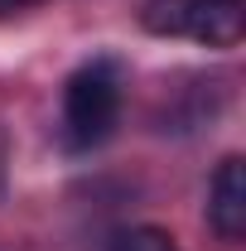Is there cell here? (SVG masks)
<instances>
[{
  "instance_id": "7",
  "label": "cell",
  "mask_w": 246,
  "mask_h": 251,
  "mask_svg": "<svg viewBox=\"0 0 246 251\" xmlns=\"http://www.w3.org/2000/svg\"><path fill=\"white\" fill-rule=\"evenodd\" d=\"M0 193H5V150H0Z\"/></svg>"
},
{
  "instance_id": "2",
  "label": "cell",
  "mask_w": 246,
  "mask_h": 251,
  "mask_svg": "<svg viewBox=\"0 0 246 251\" xmlns=\"http://www.w3.org/2000/svg\"><path fill=\"white\" fill-rule=\"evenodd\" d=\"M208 227L232 247L246 237V159L242 155H227L208 179Z\"/></svg>"
},
{
  "instance_id": "6",
  "label": "cell",
  "mask_w": 246,
  "mask_h": 251,
  "mask_svg": "<svg viewBox=\"0 0 246 251\" xmlns=\"http://www.w3.org/2000/svg\"><path fill=\"white\" fill-rule=\"evenodd\" d=\"M20 5H34V0H0V10H20Z\"/></svg>"
},
{
  "instance_id": "3",
  "label": "cell",
  "mask_w": 246,
  "mask_h": 251,
  "mask_svg": "<svg viewBox=\"0 0 246 251\" xmlns=\"http://www.w3.org/2000/svg\"><path fill=\"white\" fill-rule=\"evenodd\" d=\"M184 34L208 49H232L246 34V0H184Z\"/></svg>"
},
{
  "instance_id": "5",
  "label": "cell",
  "mask_w": 246,
  "mask_h": 251,
  "mask_svg": "<svg viewBox=\"0 0 246 251\" xmlns=\"http://www.w3.org/2000/svg\"><path fill=\"white\" fill-rule=\"evenodd\" d=\"M145 29L150 34H184V0H154V5H145Z\"/></svg>"
},
{
  "instance_id": "1",
  "label": "cell",
  "mask_w": 246,
  "mask_h": 251,
  "mask_svg": "<svg viewBox=\"0 0 246 251\" xmlns=\"http://www.w3.org/2000/svg\"><path fill=\"white\" fill-rule=\"evenodd\" d=\"M121 121V73L111 63H87L63 87V135L73 150H92L111 140Z\"/></svg>"
},
{
  "instance_id": "4",
  "label": "cell",
  "mask_w": 246,
  "mask_h": 251,
  "mask_svg": "<svg viewBox=\"0 0 246 251\" xmlns=\"http://www.w3.org/2000/svg\"><path fill=\"white\" fill-rule=\"evenodd\" d=\"M111 251H179V242H174L164 227H130V232L116 237Z\"/></svg>"
}]
</instances>
